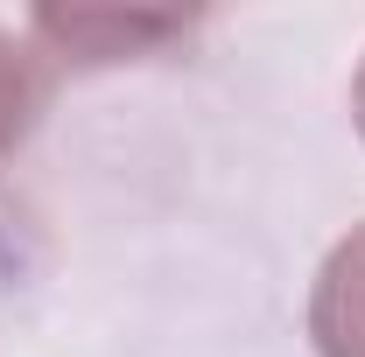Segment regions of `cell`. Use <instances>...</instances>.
Here are the masks:
<instances>
[{"label":"cell","instance_id":"obj_1","mask_svg":"<svg viewBox=\"0 0 365 357\" xmlns=\"http://www.w3.org/2000/svg\"><path fill=\"white\" fill-rule=\"evenodd\" d=\"M309 343L317 357H365V224H351L309 280Z\"/></svg>","mask_w":365,"mask_h":357},{"label":"cell","instance_id":"obj_2","mask_svg":"<svg viewBox=\"0 0 365 357\" xmlns=\"http://www.w3.org/2000/svg\"><path fill=\"white\" fill-rule=\"evenodd\" d=\"M43 105H49V56L0 21V154H14L36 134Z\"/></svg>","mask_w":365,"mask_h":357},{"label":"cell","instance_id":"obj_3","mask_svg":"<svg viewBox=\"0 0 365 357\" xmlns=\"http://www.w3.org/2000/svg\"><path fill=\"white\" fill-rule=\"evenodd\" d=\"M351 127H359V140H365V56H359V78H351Z\"/></svg>","mask_w":365,"mask_h":357}]
</instances>
